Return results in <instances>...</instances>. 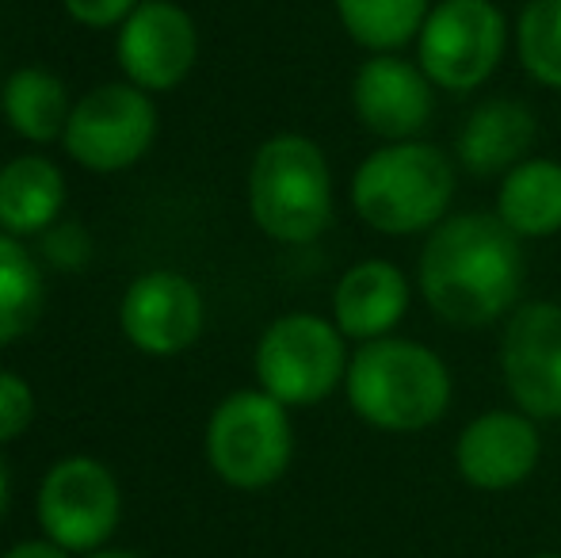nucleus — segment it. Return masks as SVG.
<instances>
[{"instance_id":"nucleus-19","label":"nucleus","mask_w":561,"mask_h":558,"mask_svg":"<svg viewBox=\"0 0 561 558\" xmlns=\"http://www.w3.org/2000/svg\"><path fill=\"white\" fill-rule=\"evenodd\" d=\"M0 104H4L8 127L20 138L35 141V146H46V141L66 135L69 112H73V107H69L66 84L38 66L15 69V73L8 77Z\"/></svg>"},{"instance_id":"nucleus-3","label":"nucleus","mask_w":561,"mask_h":558,"mask_svg":"<svg viewBox=\"0 0 561 558\" xmlns=\"http://www.w3.org/2000/svg\"><path fill=\"white\" fill-rule=\"evenodd\" d=\"M455 161L432 141H386L352 176V207L386 238L432 234L455 200Z\"/></svg>"},{"instance_id":"nucleus-13","label":"nucleus","mask_w":561,"mask_h":558,"mask_svg":"<svg viewBox=\"0 0 561 558\" xmlns=\"http://www.w3.org/2000/svg\"><path fill=\"white\" fill-rule=\"evenodd\" d=\"M542 459L539 429L519 410H489L455 440V470L466 486L504 493L524 486Z\"/></svg>"},{"instance_id":"nucleus-16","label":"nucleus","mask_w":561,"mask_h":558,"mask_svg":"<svg viewBox=\"0 0 561 558\" xmlns=\"http://www.w3.org/2000/svg\"><path fill=\"white\" fill-rule=\"evenodd\" d=\"M409 310V280L390 261H359L336 280L333 321L347 341H378L390 337L393 326Z\"/></svg>"},{"instance_id":"nucleus-10","label":"nucleus","mask_w":561,"mask_h":558,"mask_svg":"<svg viewBox=\"0 0 561 558\" xmlns=\"http://www.w3.org/2000/svg\"><path fill=\"white\" fill-rule=\"evenodd\" d=\"M501 375L519 413L531 421L561 418V303L535 298L508 314L501 333Z\"/></svg>"},{"instance_id":"nucleus-7","label":"nucleus","mask_w":561,"mask_h":558,"mask_svg":"<svg viewBox=\"0 0 561 558\" xmlns=\"http://www.w3.org/2000/svg\"><path fill=\"white\" fill-rule=\"evenodd\" d=\"M508 23L493 0H436L416 35V66L439 92H478L501 69Z\"/></svg>"},{"instance_id":"nucleus-26","label":"nucleus","mask_w":561,"mask_h":558,"mask_svg":"<svg viewBox=\"0 0 561 558\" xmlns=\"http://www.w3.org/2000/svg\"><path fill=\"white\" fill-rule=\"evenodd\" d=\"M4 558H73V555L54 544V539H23V544H15Z\"/></svg>"},{"instance_id":"nucleus-1","label":"nucleus","mask_w":561,"mask_h":558,"mask_svg":"<svg viewBox=\"0 0 561 558\" xmlns=\"http://www.w3.org/2000/svg\"><path fill=\"white\" fill-rule=\"evenodd\" d=\"M527 280L524 238L496 218V210L447 215L428 234L416 261V283L436 318L447 326L481 329L508 318Z\"/></svg>"},{"instance_id":"nucleus-4","label":"nucleus","mask_w":561,"mask_h":558,"mask_svg":"<svg viewBox=\"0 0 561 558\" xmlns=\"http://www.w3.org/2000/svg\"><path fill=\"white\" fill-rule=\"evenodd\" d=\"M249 210L279 246H310L333 226V172L306 135H275L249 169Z\"/></svg>"},{"instance_id":"nucleus-15","label":"nucleus","mask_w":561,"mask_h":558,"mask_svg":"<svg viewBox=\"0 0 561 558\" xmlns=\"http://www.w3.org/2000/svg\"><path fill=\"white\" fill-rule=\"evenodd\" d=\"M535 135H539V123L527 104L512 96L481 100L458 127L455 157L473 176H496V172L504 176L519 161H527Z\"/></svg>"},{"instance_id":"nucleus-25","label":"nucleus","mask_w":561,"mask_h":558,"mask_svg":"<svg viewBox=\"0 0 561 558\" xmlns=\"http://www.w3.org/2000/svg\"><path fill=\"white\" fill-rule=\"evenodd\" d=\"M46 257L61 269H77L89 257V238L77 226H54V234L46 238Z\"/></svg>"},{"instance_id":"nucleus-21","label":"nucleus","mask_w":561,"mask_h":558,"mask_svg":"<svg viewBox=\"0 0 561 558\" xmlns=\"http://www.w3.org/2000/svg\"><path fill=\"white\" fill-rule=\"evenodd\" d=\"M43 298L46 283L38 261L12 234H0V349L35 326Z\"/></svg>"},{"instance_id":"nucleus-22","label":"nucleus","mask_w":561,"mask_h":558,"mask_svg":"<svg viewBox=\"0 0 561 558\" xmlns=\"http://www.w3.org/2000/svg\"><path fill=\"white\" fill-rule=\"evenodd\" d=\"M516 54L531 81L561 92V0H527L516 23Z\"/></svg>"},{"instance_id":"nucleus-8","label":"nucleus","mask_w":561,"mask_h":558,"mask_svg":"<svg viewBox=\"0 0 561 558\" xmlns=\"http://www.w3.org/2000/svg\"><path fill=\"white\" fill-rule=\"evenodd\" d=\"M123 513L115 475L100 459L69 455L46 470L38 486V524L43 536L69 555H92L112 539Z\"/></svg>"},{"instance_id":"nucleus-18","label":"nucleus","mask_w":561,"mask_h":558,"mask_svg":"<svg viewBox=\"0 0 561 558\" xmlns=\"http://www.w3.org/2000/svg\"><path fill=\"white\" fill-rule=\"evenodd\" d=\"M496 218L516 238H554L561 230V161L527 157L496 187Z\"/></svg>"},{"instance_id":"nucleus-29","label":"nucleus","mask_w":561,"mask_h":558,"mask_svg":"<svg viewBox=\"0 0 561 558\" xmlns=\"http://www.w3.org/2000/svg\"><path fill=\"white\" fill-rule=\"evenodd\" d=\"M531 558H561V555H550V551H542V555H531Z\"/></svg>"},{"instance_id":"nucleus-17","label":"nucleus","mask_w":561,"mask_h":558,"mask_svg":"<svg viewBox=\"0 0 561 558\" xmlns=\"http://www.w3.org/2000/svg\"><path fill=\"white\" fill-rule=\"evenodd\" d=\"M66 176L50 157H15L0 169V230L12 238L43 234L58 223Z\"/></svg>"},{"instance_id":"nucleus-14","label":"nucleus","mask_w":561,"mask_h":558,"mask_svg":"<svg viewBox=\"0 0 561 558\" xmlns=\"http://www.w3.org/2000/svg\"><path fill=\"white\" fill-rule=\"evenodd\" d=\"M203 295L187 276L180 272H146L126 287L118 321L123 333L130 337L134 349L149 356H176L192 349L203 333Z\"/></svg>"},{"instance_id":"nucleus-5","label":"nucleus","mask_w":561,"mask_h":558,"mask_svg":"<svg viewBox=\"0 0 561 558\" xmlns=\"http://www.w3.org/2000/svg\"><path fill=\"white\" fill-rule=\"evenodd\" d=\"M290 413L267 390H233L207 421V459L233 490H267L290 467Z\"/></svg>"},{"instance_id":"nucleus-23","label":"nucleus","mask_w":561,"mask_h":558,"mask_svg":"<svg viewBox=\"0 0 561 558\" xmlns=\"http://www.w3.org/2000/svg\"><path fill=\"white\" fill-rule=\"evenodd\" d=\"M31 418H35V395L12 372H0V444L23 436Z\"/></svg>"},{"instance_id":"nucleus-6","label":"nucleus","mask_w":561,"mask_h":558,"mask_svg":"<svg viewBox=\"0 0 561 558\" xmlns=\"http://www.w3.org/2000/svg\"><path fill=\"white\" fill-rule=\"evenodd\" d=\"M347 337L336 321L318 314H283L264 329L256 344L260 390L283 402L287 410L318 406L344 383L347 375Z\"/></svg>"},{"instance_id":"nucleus-11","label":"nucleus","mask_w":561,"mask_h":558,"mask_svg":"<svg viewBox=\"0 0 561 558\" xmlns=\"http://www.w3.org/2000/svg\"><path fill=\"white\" fill-rule=\"evenodd\" d=\"M118 66L141 92H169L192 73L199 35L192 15L172 0H141L118 27Z\"/></svg>"},{"instance_id":"nucleus-27","label":"nucleus","mask_w":561,"mask_h":558,"mask_svg":"<svg viewBox=\"0 0 561 558\" xmlns=\"http://www.w3.org/2000/svg\"><path fill=\"white\" fill-rule=\"evenodd\" d=\"M84 558H141V555H134V551H112V547H100V551H92V555H84Z\"/></svg>"},{"instance_id":"nucleus-24","label":"nucleus","mask_w":561,"mask_h":558,"mask_svg":"<svg viewBox=\"0 0 561 558\" xmlns=\"http://www.w3.org/2000/svg\"><path fill=\"white\" fill-rule=\"evenodd\" d=\"M61 4H66V12L73 15L77 23L107 31V27H123L141 0H61Z\"/></svg>"},{"instance_id":"nucleus-9","label":"nucleus","mask_w":561,"mask_h":558,"mask_svg":"<svg viewBox=\"0 0 561 558\" xmlns=\"http://www.w3.org/2000/svg\"><path fill=\"white\" fill-rule=\"evenodd\" d=\"M157 138V107L138 84H100L77 100L66 123L69 157L92 172L138 164Z\"/></svg>"},{"instance_id":"nucleus-28","label":"nucleus","mask_w":561,"mask_h":558,"mask_svg":"<svg viewBox=\"0 0 561 558\" xmlns=\"http://www.w3.org/2000/svg\"><path fill=\"white\" fill-rule=\"evenodd\" d=\"M8 509V470H4V459H0V516Z\"/></svg>"},{"instance_id":"nucleus-12","label":"nucleus","mask_w":561,"mask_h":558,"mask_svg":"<svg viewBox=\"0 0 561 558\" xmlns=\"http://www.w3.org/2000/svg\"><path fill=\"white\" fill-rule=\"evenodd\" d=\"M355 119L382 141H413L436 115V84L401 54H370L352 81Z\"/></svg>"},{"instance_id":"nucleus-20","label":"nucleus","mask_w":561,"mask_h":558,"mask_svg":"<svg viewBox=\"0 0 561 558\" xmlns=\"http://www.w3.org/2000/svg\"><path fill=\"white\" fill-rule=\"evenodd\" d=\"M344 31L370 54H398L416 43L432 0H333Z\"/></svg>"},{"instance_id":"nucleus-2","label":"nucleus","mask_w":561,"mask_h":558,"mask_svg":"<svg viewBox=\"0 0 561 558\" xmlns=\"http://www.w3.org/2000/svg\"><path fill=\"white\" fill-rule=\"evenodd\" d=\"M344 395L352 413L378 432H424L444 421L455 383L444 356L409 337H378L347 360Z\"/></svg>"}]
</instances>
